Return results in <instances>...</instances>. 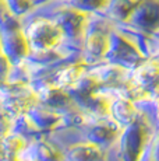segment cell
I'll return each instance as SVG.
<instances>
[{"instance_id": "3", "label": "cell", "mask_w": 159, "mask_h": 161, "mask_svg": "<svg viewBox=\"0 0 159 161\" xmlns=\"http://www.w3.org/2000/svg\"><path fill=\"white\" fill-rule=\"evenodd\" d=\"M31 2H33V3H35V2H36V0H31Z\"/></svg>"}, {"instance_id": "1", "label": "cell", "mask_w": 159, "mask_h": 161, "mask_svg": "<svg viewBox=\"0 0 159 161\" xmlns=\"http://www.w3.org/2000/svg\"><path fill=\"white\" fill-rule=\"evenodd\" d=\"M23 28L28 42L29 53H49L57 51L64 34L53 18L31 17L23 21Z\"/></svg>"}, {"instance_id": "2", "label": "cell", "mask_w": 159, "mask_h": 161, "mask_svg": "<svg viewBox=\"0 0 159 161\" xmlns=\"http://www.w3.org/2000/svg\"><path fill=\"white\" fill-rule=\"evenodd\" d=\"M7 15H10V14H8L7 7H6V2L4 0H0V23H2Z\"/></svg>"}]
</instances>
